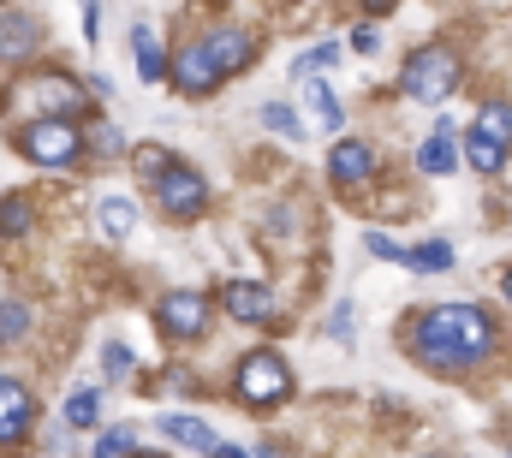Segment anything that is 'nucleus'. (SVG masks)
I'll use <instances>...</instances> for the list:
<instances>
[{"label": "nucleus", "instance_id": "obj_11", "mask_svg": "<svg viewBox=\"0 0 512 458\" xmlns=\"http://www.w3.org/2000/svg\"><path fill=\"white\" fill-rule=\"evenodd\" d=\"M328 173H334V185H364V179L376 173V149L358 143V137H340V143L328 149Z\"/></svg>", "mask_w": 512, "mask_h": 458}, {"label": "nucleus", "instance_id": "obj_37", "mask_svg": "<svg viewBox=\"0 0 512 458\" xmlns=\"http://www.w3.org/2000/svg\"><path fill=\"white\" fill-rule=\"evenodd\" d=\"M423 458H441V453H423Z\"/></svg>", "mask_w": 512, "mask_h": 458}, {"label": "nucleus", "instance_id": "obj_33", "mask_svg": "<svg viewBox=\"0 0 512 458\" xmlns=\"http://www.w3.org/2000/svg\"><path fill=\"white\" fill-rule=\"evenodd\" d=\"M96 18H102V12H96V0H84V42H96V36H102V24H96Z\"/></svg>", "mask_w": 512, "mask_h": 458}, {"label": "nucleus", "instance_id": "obj_35", "mask_svg": "<svg viewBox=\"0 0 512 458\" xmlns=\"http://www.w3.org/2000/svg\"><path fill=\"white\" fill-rule=\"evenodd\" d=\"M501 298H507V304H512V268H507V274H501Z\"/></svg>", "mask_w": 512, "mask_h": 458}, {"label": "nucleus", "instance_id": "obj_25", "mask_svg": "<svg viewBox=\"0 0 512 458\" xmlns=\"http://www.w3.org/2000/svg\"><path fill=\"white\" fill-rule=\"evenodd\" d=\"M131 447H137V429H108V435H96L90 458H126Z\"/></svg>", "mask_w": 512, "mask_h": 458}, {"label": "nucleus", "instance_id": "obj_8", "mask_svg": "<svg viewBox=\"0 0 512 458\" xmlns=\"http://www.w3.org/2000/svg\"><path fill=\"white\" fill-rule=\"evenodd\" d=\"M203 54H209V66L227 78V72H239V66H251L256 54V36L245 30V24H215L209 36H203Z\"/></svg>", "mask_w": 512, "mask_h": 458}, {"label": "nucleus", "instance_id": "obj_12", "mask_svg": "<svg viewBox=\"0 0 512 458\" xmlns=\"http://www.w3.org/2000/svg\"><path fill=\"white\" fill-rule=\"evenodd\" d=\"M298 108L310 114V125H316V131H340V125H346L340 96H334L322 78H298Z\"/></svg>", "mask_w": 512, "mask_h": 458}, {"label": "nucleus", "instance_id": "obj_30", "mask_svg": "<svg viewBox=\"0 0 512 458\" xmlns=\"http://www.w3.org/2000/svg\"><path fill=\"white\" fill-rule=\"evenodd\" d=\"M364 250H370V256H382V262H405V250H399L387 232H376V227L364 232Z\"/></svg>", "mask_w": 512, "mask_h": 458}, {"label": "nucleus", "instance_id": "obj_34", "mask_svg": "<svg viewBox=\"0 0 512 458\" xmlns=\"http://www.w3.org/2000/svg\"><path fill=\"white\" fill-rule=\"evenodd\" d=\"M209 458H251V453H245V447H233V441H215V447H209Z\"/></svg>", "mask_w": 512, "mask_h": 458}, {"label": "nucleus", "instance_id": "obj_26", "mask_svg": "<svg viewBox=\"0 0 512 458\" xmlns=\"http://www.w3.org/2000/svg\"><path fill=\"white\" fill-rule=\"evenodd\" d=\"M0 232H30V197H6L0 203Z\"/></svg>", "mask_w": 512, "mask_h": 458}, {"label": "nucleus", "instance_id": "obj_15", "mask_svg": "<svg viewBox=\"0 0 512 458\" xmlns=\"http://www.w3.org/2000/svg\"><path fill=\"white\" fill-rule=\"evenodd\" d=\"M155 429H161L173 447H191V453H209V447H215V429H209L203 417H179V411H167Z\"/></svg>", "mask_w": 512, "mask_h": 458}, {"label": "nucleus", "instance_id": "obj_9", "mask_svg": "<svg viewBox=\"0 0 512 458\" xmlns=\"http://www.w3.org/2000/svg\"><path fill=\"white\" fill-rule=\"evenodd\" d=\"M30 423H36V399H30V387L0 375V447H18V441L30 435Z\"/></svg>", "mask_w": 512, "mask_h": 458}, {"label": "nucleus", "instance_id": "obj_5", "mask_svg": "<svg viewBox=\"0 0 512 458\" xmlns=\"http://www.w3.org/2000/svg\"><path fill=\"white\" fill-rule=\"evenodd\" d=\"M203 203H209V185H203L197 167L173 161V167L155 179V209H161L167 221H191V215H203Z\"/></svg>", "mask_w": 512, "mask_h": 458}, {"label": "nucleus", "instance_id": "obj_21", "mask_svg": "<svg viewBox=\"0 0 512 458\" xmlns=\"http://www.w3.org/2000/svg\"><path fill=\"white\" fill-rule=\"evenodd\" d=\"M471 131H477V137H495V143H507V149H512V108H507V102H489V108H477Z\"/></svg>", "mask_w": 512, "mask_h": 458}, {"label": "nucleus", "instance_id": "obj_23", "mask_svg": "<svg viewBox=\"0 0 512 458\" xmlns=\"http://www.w3.org/2000/svg\"><path fill=\"white\" fill-rule=\"evenodd\" d=\"M262 125H268V131H280L286 143H304V125H298V114H292L286 102H262Z\"/></svg>", "mask_w": 512, "mask_h": 458}, {"label": "nucleus", "instance_id": "obj_2", "mask_svg": "<svg viewBox=\"0 0 512 458\" xmlns=\"http://www.w3.org/2000/svg\"><path fill=\"white\" fill-rule=\"evenodd\" d=\"M459 78H465V60H459V48H447V42H429V48H417V54L405 60V72H399V90H405L411 102H447V96L459 90Z\"/></svg>", "mask_w": 512, "mask_h": 458}, {"label": "nucleus", "instance_id": "obj_10", "mask_svg": "<svg viewBox=\"0 0 512 458\" xmlns=\"http://www.w3.org/2000/svg\"><path fill=\"white\" fill-rule=\"evenodd\" d=\"M167 78L185 90V96H209L215 84H221V72L209 66V54H203V42H191V48H179V60L167 66Z\"/></svg>", "mask_w": 512, "mask_h": 458}, {"label": "nucleus", "instance_id": "obj_28", "mask_svg": "<svg viewBox=\"0 0 512 458\" xmlns=\"http://www.w3.org/2000/svg\"><path fill=\"white\" fill-rule=\"evenodd\" d=\"M102 375H108V381H126V375H131V351L120 340L102 345Z\"/></svg>", "mask_w": 512, "mask_h": 458}, {"label": "nucleus", "instance_id": "obj_18", "mask_svg": "<svg viewBox=\"0 0 512 458\" xmlns=\"http://www.w3.org/2000/svg\"><path fill=\"white\" fill-rule=\"evenodd\" d=\"M399 268H411V274H447V268H453V244H447V238H429V244L405 250Z\"/></svg>", "mask_w": 512, "mask_h": 458}, {"label": "nucleus", "instance_id": "obj_13", "mask_svg": "<svg viewBox=\"0 0 512 458\" xmlns=\"http://www.w3.org/2000/svg\"><path fill=\"white\" fill-rule=\"evenodd\" d=\"M417 167H423L429 179H447V173H459V143H453V119H435L429 143L417 149Z\"/></svg>", "mask_w": 512, "mask_h": 458}, {"label": "nucleus", "instance_id": "obj_27", "mask_svg": "<svg viewBox=\"0 0 512 458\" xmlns=\"http://www.w3.org/2000/svg\"><path fill=\"white\" fill-rule=\"evenodd\" d=\"M167 167H173V155H167V149H155V143H143V149H137V173H143L149 185H155Z\"/></svg>", "mask_w": 512, "mask_h": 458}, {"label": "nucleus", "instance_id": "obj_31", "mask_svg": "<svg viewBox=\"0 0 512 458\" xmlns=\"http://www.w3.org/2000/svg\"><path fill=\"white\" fill-rule=\"evenodd\" d=\"M328 334H334V340H340V345L352 340V304H346V298L334 304V316H328Z\"/></svg>", "mask_w": 512, "mask_h": 458}, {"label": "nucleus", "instance_id": "obj_29", "mask_svg": "<svg viewBox=\"0 0 512 458\" xmlns=\"http://www.w3.org/2000/svg\"><path fill=\"white\" fill-rule=\"evenodd\" d=\"M84 149H96V155H120V149H126V137H120V125H96Z\"/></svg>", "mask_w": 512, "mask_h": 458}, {"label": "nucleus", "instance_id": "obj_24", "mask_svg": "<svg viewBox=\"0 0 512 458\" xmlns=\"http://www.w3.org/2000/svg\"><path fill=\"white\" fill-rule=\"evenodd\" d=\"M24 334H30V310H24V304H12V298H0V345L24 340Z\"/></svg>", "mask_w": 512, "mask_h": 458}, {"label": "nucleus", "instance_id": "obj_14", "mask_svg": "<svg viewBox=\"0 0 512 458\" xmlns=\"http://www.w3.org/2000/svg\"><path fill=\"white\" fill-rule=\"evenodd\" d=\"M42 42V24L30 12H0V60H24Z\"/></svg>", "mask_w": 512, "mask_h": 458}, {"label": "nucleus", "instance_id": "obj_6", "mask_svg": "<svg viewBox=\"0 0 512 458\" xmlns=\"http://www.w3.org/2000/svg\"><path fill=\"white\" fill-rule=\"evenodd\" d=\"M155 322H161L167 340H197V334L209 328V304H203L197 292H167L161 310H155Z\"/></svg>", "mask_w": 512, "mask_h": 458}, {"label": "nucleus", "instance_id": "obj_16", "mask_svg": "<svg viewBox=\"0 0 512 458\" xmlns=\"http://www.w3.org/2000/svg\"><path fill=\"white\" fill-rule=\"evenodd\" d=\"M131 54H137V78L143 84H161L167 78V54H161V42H155L149 24H131Z\"/></svg>", "mask_w": 512, "mask_h": 458}, {"label": "nucleus", "instance_id": "obj_19", "mask_svg": "<svg viewBox=\"0 0 512 458\" xmlns=\"http://www.w3.org/2000/svg\"><path fill=\"white\" fill-rule=\"evenodd\" d=\"M102 423V393L96 387H72L66 399V429H96Z\"/></svg>", "mask_w": 512, "mask_h": 458}, {"label": "nucleus", "instance_id": "obj_3", "mask_svg": "<svg viewBox=\"0 0 512 458\" xmlns=\"http://www.w3.org/2000/svg\"><path fill=\"white\" fill-rule=\"evenodd\" d=\"M18 155L36 161V167L66 173V167L84 161V131H78L72 119H24V125H18Z\"/></svg>", "mask_w": 512, "mask_h": 458}, {"label": "nucleus", "instance_id": "obj_7", "mask_svg": "<svg viewBox=\"0 0 512 458\" xmlns=\"http://www.w3.org/2000/svg\"><path fill=\"white\" fill-rule=\"evenodd\" d=\"M221 310H227L233 322H251V328H262V322H274V316H280L274 292H268V286H256V280H227V286H221Z\"/></svg>", "mask_w": 512, "mask_h": 458}, {"label": "nucleus", "instance_id": "obj_1", "mask_svg": "<svg viewBox=\"0 0 512 458\" xmlns=\"http://www.w3.org/2000/svg\"><path fill=\"white\" fill-rule=\"evenodd\" d=\"M411 357L423 363V369H441V375H459V369H477L489 351H495V322H489V310H477V304H435V310H423L417 322H411Z\"/></svg>", "mask_w": 512, "mask_h": 458}, {"label": "nucleus", "instance_id": "obj_17", "mask_svg": "<svg viewBox=\"0 0 512 458\" xmlns=\"http://www.w3.org/2000/svg\"><path fill=\"white\" fill-rule=\"evenodd\" d=\"M96 227L108 232V238H131V227H137V203H131V197H102V203H96Z\"/></svg>", "mask_w": 512, "mask_h": 458}, {"label": "nucleus", "instance_id": "obj_22", "mask_svg": "<svg viewBox=\"0 0 512 458\" xmlns=\"http://www.w3.org/2000/svg\"><path fill=\"white\" fill-rule=\"evenodd\" d=\"M334 60H340V42L328 36V42H316V48H304V54L292 60V72H298V78H322V66H334Z\"/></svg>", "mask_w": 512, "mask_h": 458}, {"label": "nucleus", "instance_id": "obj_36", "mask_svg": "<svg viewBox=\"0 0 512 458\" xmlns=\"http://www.w3.org/2000/svg\"><path fill=\"white\" fill-rule=\"evenodd\" d=\"M262 458H280V453H274V447H262Z\"/></svg>", "mask_w": 512, "mask_h": 458}, {"label": "nucleus", "instance_id": "obj_4", "mask_svg": "<svg viewBox=\"0 0 512 458\" xmlns=\"http://www.w3.org/2000/svg\"><path fill=\"white\" fill-rule=\"evenodd\" d=\"M233 387H239V399H245L251 411H262V405H280V399L292 393V369L280 363V351H251V357L239 363Z\"/></svg>", "mask_w": 512, "mask_h": 458}, {"label": "nucleus", "instance_id": "obj_32", "mask_svg": "<svg viewBox=\"0 0 512 458\" xmlns=\"http://www.w3.org/2000/svg\"><path fill=\"white\" fill-rule=\"evenodd\" d=\"M352 48H358V54H376V48H382L376 24H358V30H352Z\"/></svg>", "mask_w": 512, "mask_h": 458}, {"label": "nucleus", "instance_id": "obj_20", "mask_svg": "<svg viewBox=\"0 0 512 458\" xmlns=\"http://www.w3.org/2000/svg\"><path fill=\"white\" fill-rule=\"evenodd\" d=\"M465 161H471L477 173H501V167H507V143H495V137H477V131H471V137H465Z\"/></svg>", "mask_w": 512, "mask_h": 458}]
</instances>
